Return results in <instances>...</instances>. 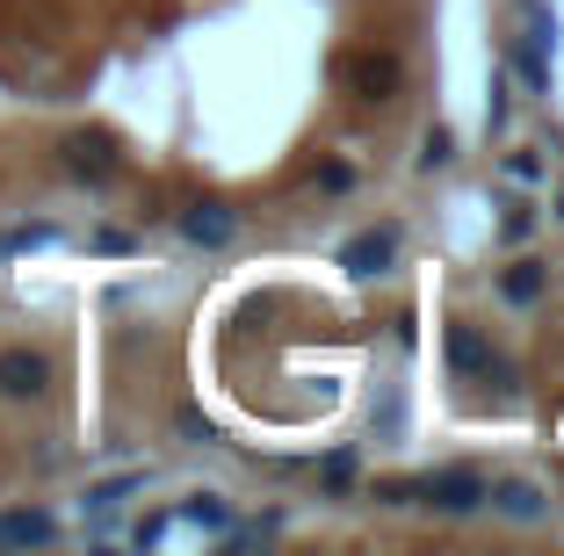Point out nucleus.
<instances>
[{
    "instance_id": "1",
    "label": "nucleus",
    "mask_w": 564,
    "mask_h": 556,
    "mask_svg": "<svg viewBox=\"0 0 564 556\" xmlns=\"http://www.w3.org/2000/svg\"><path fill=\"white\" fill-rule=\"evenodd\" d=\"M340 80H348L355 101H391V95H399V80H405V66L391 58V51H355L348 66H340Z\"/></svg>"
},
{
    "instance_id": "2",
    "label": "nucleus",
    "mask_w": 564,
    "mask_h": 556,
    "mask_svg": "<svg viewBox=\"0 0 564 556\" xmlns=\"http://www.w3.org/2000/svg\"><path fill=\"white\" fill-rule=\"evenodd\" d=\"M442 347H448V369H456V377H499V383H514V369L478 340V326H448Z\"/></svg>"
},
{
    "instance_id": "3",
    "label": "nucleus",
    "mask_w": 564,
    "mask_h": 556,
    "mask_svg": "<svg viewBox=\"0 0 564 556\" xmlns=\"http://www.w3.org/2000/svg\"><path fill=\"white\" fill-rule=\"evenodd\" d=\"M427 506H442V513H470V506H485V477L478 470H434L427 484H413Z\"/></svg>"
},
{
    "instance_id": "4",
    "label": "nucleus",
    "mask_w": 564,
    "mask_h": 556,
    "mask_svg": "<svg viewBox=\"0 0 564 556\" xmlns=\"http://www.w3.org/2000/svg\"><path fill=\"white\" fill-rule=\"evenodd\" d=\"M58 152H66V174H80V181H109L117 174V138L109 131H73Z\"/></svg>"
},
{
    "instance_id": "5",
    "label": "nucleus",
    "mask_w": 564,
    "mask_h": 556,
    "mask_svg": "<svg viewBox=\"0 0 564 556\" xmlns=\"http://www.w3.org/2000/svg\"><path fill=\"white\" fill-rule=\"evenodd\" d=\"M51 383V361L36 347H0V391L8 397H44Z\"/></svg>"
},
{
    "instance_id": "6",
    "label": "nucleus",
    "mask_w": 564,
    "mask_h": 556,
    "mask_svg": "<svg viewBox=\"0 0 564 556\" xmlns=\"http://www.w3.org/2000/svg\"><path fill=\"white\" fill-rule=\"evenodd\" d=\"M391 253H399V231L377 225V231H355L340 261H348V275H377V268H391Z\"/></svg>"
},
{
    "instance_id": "7",
    "label": "nucleus",
    "mask_w": 564,
    "mask_h": 556,
    "mask_svg": "<svg viewBox=\"0 0 564 556\" xmlns=\"http://www.w3.org/2000/svg\"><path fill=\"white\" fill-rule=\"evenodd\" d=\"M44 542H58L51 513H0V549H44Z\"/></svg>"
},
{
    "instance_id": "8",
    "label": "nucleus",
    "mask_w": 564,
    "mask_h": 556,
    "mask_svg": "<svg viewBox=\"0 0 564 556\" xmlns=\"http://www.w3.org/2000/svg\"><path fill=\"white\" fill-rule=\"evenodd\" d=\"M182 231H188V239H196V246H225V239H232V231H239V217L225 210V203H196V210L182 217Z\"/></svg>"
},
{
    "instance_id": "9",
    "label": "nucleus",
    "mask_w": 564,
    "mask_h": 556,
    "mask_svg": "<svg viewBox=\"0 0 564 556\" xmlns=\"http://www.w3.org/2000/svg\"><path fill=\"white\" fill-rule=\"evenodd\" d=\"M485 499H492L499 513H514V521H535V513H543V499H535V484H521V477H499V484L485 491Z\"/></svg>"
},
{
    "instance_id": "10",
    "label": "nucleus",
    "mask_w": 564,
    "mask_h": 556,
    "mask_svg": "<svg viewBox=\"0 0 564 556\" xmlns=\"http://www.w3.org/2000/svg\"><path fill=\"white\" fill-rule=\"evenodd\" d=\"M499 290H507V304H535V296H543V268H535V261H514Z\"/></svg>"
},
{
    "instance_id": "11",
    "label": "nucleus",
    "mask_w": 564,
    "mask_h": 556,
    "mask_svg": "<svg viewBox=\"0 0 564 556\" xmlns=\"http://www.w3.org/2000/svg\"><path fill=\"white\" fill-rule=\"evenodd\" d=\"M44 239H51V225H22V231L0 239V253H22V246H44Z\"/></svg>"
},
{
    "instance_id": "12",
    "label": "nucleus",
    "mask_w": 564,
    "mask_h": 556,
    "mask_svg": "<svg viewBox=\"0 0 564 556\" xmlns=\"http://www.w3.org/2000/svg\"><path fill=\"white\" fill-rule=\"evenodd\" d=\"M442 160H448V131H434L427 152H420V166H442Z\"/></svg>"
}]
</instances>
